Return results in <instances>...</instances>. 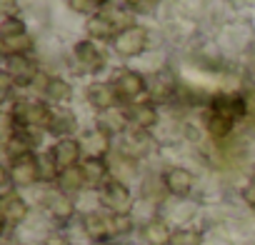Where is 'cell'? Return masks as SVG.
Returning a JSON list of instances; mask_svg holds the SVG:
<instances>
[{"instance_id":"cell-5","label":"cell","mask_w":255,"mask_h":245,"mask_svg":"<svg viewBox=\"0 0 255 245\" xmlns=\"http://www.w3.org/2000/svg\"><path fill=\"white\" fill-rule=\"evenodd\" d=\"M80 225H83V233L88 235V240H93L95 245L115 240V215H110L103 208L83 213Z\"/></svg>"},{"instance_id":"cell-30","label":"cell","mask_w":255,"mask_h":245,"mask_svg":"<svg viewBox=\"0 0 255 245\" xmlns=\"http://www.w3.org/2000/svg\"><path fill=\"white\" fill-rule=\"evenodd\" d=\"M20 33H28L20 15H10V18L0 20V38H10V35H20Z\"/></svg>"},{"instance_id":"cell-38","label":"cell","mask_w":255,"mask_h":245,"mask_svg":"<svg viewBox=\"0 0 255 245\" xmlns=\"http://www.w3.org/2000/svg\"><path fill=\"white\" fill-rule=\"evenodd\" d=\"M93 3H98V5H100V8H103V5H105V3H108V0H93Z\"/></svg>"},{"instance_id":"cell-6","label":"cell","mask_w":255,"mask_h":245,"mask_svg":"<svg viewBox=\"0 0 255 245\" xmlns=\"http://www.w3.org/2000/svg\"><path fill=\"white\" fill-rule=\"evenodd\" d=\"M145 83H148V88H145V95L150 98V100H155V103H170L173 98H178V93H180V80H178V75L170 70V68H158V70H153L148 78H145Z\"/></svg>"},{"instance_id":"cell-26","label":"cell","mask_w":255,"mask_h":245,"mask_svg":"<svg viewBox=\"0 0 255 245\" xmlns=\"http://www.w3.org/2000/svg\"><path fill=\"white\" fill-rule=\"evenodd\" d=\"M55 188H60V190H63V193H68V195H75V193L85 190L88 185H85L83 168H80V165H75V168H68V170H63V173L58 175V183H55Z\"/></svg>"},{"instance_id":"cell-2","label":"cell","mask_w":255,"mask_h":245,"mask_svg":"<svg viewBox=\"0 0 255 245\" xmlns=\"http://www.w3.org/2000/svg\"><path fill=\"white\" fill-rule=\"evenodd\" d=\"M98 200H100V208L108 210L110 215H130L133 205H135L130 185H125L120 180H113V178L98 190Z\"/></svg>"},{"instance_id":"cell-31","label":"cell","mask_w":255,"mask_h":245,"mask_svg":"<svg viewBox=\"0 0 255 245\" xmlns=\"http://www.w3.org/2000/svg\"><path fill=\"white\" fill-rule=\"evenodd\" d=\"M243 100H245V118L243 122L250 128H255V88H245L243 90Z\"/></svg>"},{"instance_id":"cell-15","label":"cell","mask_w":255,"mask_h":245,"mask_svg":"<svg viewBox=\"0 0 255 245\" xmlns=\"http://www.w3.org/2000/svg\"><path fill=\"white\" fill-rule=\"evenodd\" d=\"M8 173H10V180L15 185V190H23V188H33L40 183V170H38V160L35 155H28V158H20V160H13L5 165Z\"/></svg>"},{"instance_id":"cell-19","label":"cell","mask_w":255,"mask_h":245,"mask_svg":"<svg viewBox=\"0 0 255 245\" xmlns=\"http://www.w3.org/2000/svg\"><path fill=\"white\" fill-rule=\"evenodd\" d=\"M50 153H53L60 173L83 163V148H80V140L78 138H60V140H55L53 148H50Z\"/></svg>"},{"instance_id":"cell-25","label":"cell","mask_w":255,"mask_h":245,"mask_svg":"<svg viewBox=\"0 0 255 245\" xmlns=\"http://www.w3.org/2000/svg\"><path fill=\"white\" fill-rule=\"evenodd\" d=\"M33 48H35V40H33L30 33L0 38V50H3V58H5V55H30Z\"/></svg>"},{"instance_id":"cell-22","label":"cell","mask_w":255,"mask_h":245,"mask_svg":"<svg viewBox=\"0 0 255 245\" xmlns=\"http://www.w3.org/2000/svg\"><path fill=\"white\" fill-rule=\"evenodd\" d=\"M98 128L100 130H105V133H110V135H123L128 128H130V120H128V113H125V108H110V110H105V113H98Z\"/></svg>"},{"instance_id":"cell-16","label":"cell","mask_w":255,"mask_h":245,"mask_svg":"<svg viewBox=\"0 0 255 245\" xmlns=\"http://www.w3.org/2000/svg\"><path fill=\"white\" fill-rule=\"evenodd\" d=\"M128 120H130V128H140V130H153L160 122V113L155 108V103L150 100H135L125 105Z\"/></svg>"},{"instance_id":"cell-37","label":"cell","mask_w":255,"mask_h":245,"mask_svg":"<svg viewBox=\"0 0 255 245\" xmlns=\"http://www.w3.org/2000/svg\"><path fill=\"white\" fill-rule=\"evenodd\" d=\"M18 5H20V0H0V10H3V18L18 15Z\"/></svg>"},{"instance_id":"cell-18","label":"cell","mask_w":255,"mask_h":245,"mask_svg":"<svg viewBox=\"0 0 255 245\" xmlns=\"http://www.w3.org/2000/svg\"><path fill=\"white\" fill-rule=\"evenodd\" d=\"M85 33H88V40H95V43H113L120 33V28L115 25V20L108 15V10L103 8L100 13L90 15L85 20Z\"/></svg>"},{"instance_id":"cell-9","label":"cell","mask_w":255,"mask_h":245,"mask_svg":"<svg viewBox=\"0 0 255 245\" xmlns=\"http://www.w3.org/2000/svg\"><path fill=\"white\" fill-rule=\"evenodd\" d=\"M118 140H120V150L118 153L133 158V160H140V158L150 155L153 148H155V140H153L150 130H140V128H128Z\"/></svg>"},{"instance_id":"cell-23","label":"cell","mask_w":255,"mask_h":245,"mask_svg":"<svg viewBox=\"0 0 255 245\" xmlns=\"http://www.w3.org/2000/svg\"><path fill=\"white\" fill-rule=\"evenodd\" d=\"M108 165H110V178L113 180H120L125 185L130 183V180H135V175H138V160L128 158L123 153H113L108 158Z\"/></svg>"},{"instance_id":"cell-27","label":"cell","mask_w":255,"mask_h":245,"mask_svg":"<svg viewBox=\"0 0 255 245\" xmlns=\"http://www.w3.org/2000/svg\"><path fill=\"white\" fill-rule=\"evenodd\" d=\"M45 100H50L53 105H68L73 100V85L65 78H50L48 90H45Z\"/></svg>"},{"instance_id":"cell-40","label":"cell","mask_w":255,"mask_h":245,"mask_svg":"<svg viewBox=\"0 0 255 245\" xmlns=\"http://www.w3.org/2000/svg\"><path fill=\"white\" fill-rule=\"evenodd\" d=\"M20 245H30V243H20Z\"/></svg>"},{"instance_id":"cell-8","label":"cell","mask_w":255,"mask_h":245,"mask_svg":"<svg viewBox=\"0 0 255 245\" xmlns=\"http://www.w3.org/2000/svg\"><path fill=\"white\" fill-rule=\"evenodd\" d=\"M110 83H113L118 98H120L125 105L140 100V95H145V88H148L145 75H140V73H135V70H130V68H120V70L110 78Z\"/></svg>"},{"instance_id":"cell-13","label":"cell","mask_w":255,"mask_h":245,"mask_svg":"<svg viewBox=\"0 0 255 245\" xmlns=\"http://www.w3.org/2000/svg\"><path fill=\"white\" fill-rule=\"evenodd\" d=\"M80 148H83V158H100V160H108L113 155V135L100 130V128H93V130H85L80 133Z\"/></svg>"},{"instance_id":"cell-24","label":"cell","mask_w":255,"mask_h":245,"mask_svg":"<svg viewBox=\"0 0 255 245\" xmlns=\"http://www.w3.org/2000/svg\"><path fill=\"white\" fill-rule=\"evenodd\" d=\"M205 130L213 138V143H223V140L233 138L235 122L228 120V118H223V115H218V113H213V110H208L205 113Z\"/></svg>"},{"instance_id":"cell-1","label":"cell","mask_w":255,"mask_h":245,"mask_svg":"<svg viewBox=\"0 0 255 245\" xmlns=\"http://www.w3.org/2000/svg\"><path fill=\"white\" fill-rule=\"evenodd\" d=\"M5 113H10V118L15 120V125L20 130H48L50 122V113L53 108L45 100H30V98H18Z\"/></svg>"},{"instance_id":"cell-4","label":"cell","mask_w":255,"mask_h":245,"mask_svg":"<svg viewBox=\"0 0 255 245\" xmlns=\"http://www.w3.org/2000/svg\"><path fill=\"white\" fill-rule=\"evenodd\" d=\"M73 60L80 75H98L108 65V55L95 40H78L73 45Z\"/></svg>"},{"instance_id":"cell-17","label":"cell","mask_w":255,"mask_h":245,"mask_svg":"<svg viewBox=\"0 0 255 245\" xmlns=\"http://www.w3.org/2000/svg\"><path fill=\"white\" fill-rule=\"evenodd\" d=\"M48 133L55 135V140H60V138H75V133H78V115L68 105H55L53 113H50Z\"/></svg>"},{"instance_id":"cell-39","label":"cell","mask_w":255,"mask_h":245,"mask_svg":"<svg viewBox=\"0 0 255 245\" xmlns=\"http://www.w3.org/2000/svg\"><path fill=\"white\" fill-rule=\"evenodd\" d=\"M100 245H120V243H113V240H110V243H100Z\"/></svg>"},{"instance_id":"cell-28","label":"cell","mask_w":255,"mask_h":245,"mask_svg":"<svg viewBox=\"0 0 255 245\" xmlns=\"http://www.w3.org/2000/svg\"><path fill=\"white\" fill-rule=\"evenodd\" d=\"M35 160H38V170H40V183H50V185H55V183H58V175H60V168H58L53 153H50V150H45V153H35Z\"/></svg>"},{"instance_id":"cell-11","label":"cell","mask_w":255,"mask_h":245,"mask_svg":"<svg viewBox=\"0 0 255 245\" xmlns=\"http://www.w3.org/2000/svg\"><path fill=\"white\" fill-rule=\"evenodd\" d=\"M38 73V65L28 55H5L3 60V75H8L18 88H30Z\"/></svg>"},{"instance_id":"cell-14","label":"cell","mask_w":255,"mask_h":245,"mask_svg":"<svg viewBox=\"0 0 255 245\" xmlns=\"http://www.w3.org/2000/svg\"><path fill=\"white\" fill-rule=\"evenodd\" d=\"M85 100L98 113H105V110L120 105V98H118V93H115V88H113L110 80H93L85 88Z\"/></svg>"},{"instance_id":"cell-7","label":"cell","mask_w":255,"mask_h":245,"mask_svg":"<svg viewBox=\"0 0 255 245\" xmlns=\"http://www.w3.org/2000/svg\"><path fill=\"white\" fill-rule=\"evenodd\" d=\"M43 210H45V215H48L53 223H58V225H68V223L78 215V205H75L73 195L63 193L60 188L45 190V195H43Z\"/></svg>"},{"instance_id":"cell-12","label":"cell","mask_w":255,"mask_h":245,"mask_svg":"<svg viewBox=\"0 0 255 245\" xmlns=\"http://www.w3.org/2000/svg\"><path fill=\"white\" fill-rule=\"evenodd\" d=\"M163 178V185H165V193L173 195V198H188L193 190H195V175L193 170L183 168V165H170L165 168V173L160 175Z\"/></svg>"},{"instance_id":"cell-35","label":"cell","mask_w":255,"mask_h":245,"mask_svg":"<svg viewBox=\"0 0 255 245\" xmlns=\"http://www.w3.org/2000/svg\"><path fill=\"white\" fill-rule=\"evenodd\" d=\"M240 195H243V203H245L248 208H253V210H255V173L245 180V185H243V193H240Z\"/></svg>"},{"instance_id":"cell-33","label":"cell","mask_w":255,"mask_h":245,"mask_svg":"<svg viewBox=\"0 0 255 245\" xmlns=\"http://www.w3.org/2000/svg\"><path fill=\"white\" fill-rule=\"evenodd\" d=\"M135 230L133 215H115V238H125Z\"/></svg>"},{"instance_id":"cell-21","label":"cell","mask_w":255,"mask_h":245,"mask_svg":"<svg viewBox=\"0 0 255 245\" xmlns=\"http://www.w3.org/2000/svg\"><path fill=\"white\" fill-rule=\"evenodd\" d=\"M80 168H83V175H85V185H88L90 190H100V188L110 180V165H108V160L83 158Z\"/></svg>"},{"instance_id":"cell-29","label":"cell","mask_w":255,"mask_h":245,"mask_svg":"<svg viewBox=\"0 0 255 245\" xmlns=\"http://www.w3.org/2000/svg\"><path fill=\"white\" fill-rule=\"evenodd\" d=\"M170 245H203V233L198 228H175Z\"/></svg>"},{"instance_id":"cell-10","label":"cell","mask_w":255,"mask_h":245,"mask_svg":"<svg viewBox=\"0 0 255 245\" xmlns=\"http://www.w3.org/2000/svg\"><path fill=\"white\" fill-rule=\"evenodd\" d=\"M30 215V205L20 193H13L8 198H0V220H3L5 235H10V230L20 228Z\"/></svg>"},{"instance_id":"cell-34","label":"cell","mask_w":255,"mask_h":245,"mask_svg":"<svg viewBox=\"0 0 255 245\" xmlns=\"http://www.w3.org/2000/svg\"><path fill=\"white\" fill-rule=\"evenodd\" d=\"M158 5V0H125V8L133 13H150Z\"/></svg>"},{"instance_id":"cell-20","label":"cell","mask_w":255,"mask_h":245,"mask_svg":"<svg viewBox=\"0 0 255 245\" xmlns=\"http://www.w3.org/2000/svg\"><path fill=\"white\" fill-rule=\"evenodd\" d=\"M173 233L175 230L170 228V223L160 215H153L140 225V238H143L145 245H170Z\"/></svg>"},{"instance_id":"cell-32","label":"cell","mask_w":255,"mask_h":245,"mask_svg":"<svg viewBox=\"0 0 255 245\" xmlns=\"http://www.w3.org/2000/svg\"><path fill=\"white\" fill-rule=\"evenodd\" d=\"M68 5H70V10H75V13L85 15V18H90V15L103 10L98 3H93V0H68Z\"/></svg>"},{"instance_id":"cell-3","label":"cell","mask_w":255,"mask_h":245,"mask_svg":"<svg viewBox=\"0 0 255 245\" xmlns=\"http://www.w3.org/2000/svg\"><path fill=\"white\" fill-rule=\"evenodd\" d=\"M148 43H150L148 28L133 23L130 28H125V30L118 33V38L113 40V50H115V55L130 60V58H140L148 50Z\"/></svg>"},{"instance_id":"cell-36","label":"cell","mask_w":255,"mask_h":245,"mask_svg":"<svg viewBox=\"0 0 255 245\" xmlns=\"http://www.w3.org/2000/svg\"><path fill=\"white\" fill-rule=\"evenodd\" d=\"M43 245H75L65 233H50L45 240H43Z\"/></svg>"}]
</instances>
